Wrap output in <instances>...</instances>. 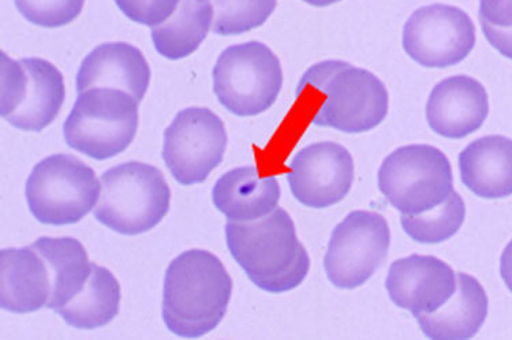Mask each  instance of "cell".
I'll return each instance as SVG.
<instances>
[{
  "instance_id": "6da1fadb",
  "label": "cell",
  "mask_w": 512,
  "mask_h": 340,
  "mask_svg": "<svg viewBox=\"0 0 512 340\" xmlns=\"http://www.w3.org/2000/svg\"><path fill=\"white\" fill-rule=\"evenodd\" d=\"M231 294L233 279L215 254L186 250L171 261L164 275V324L179 338H201L222 323Z\"/></svg>"
},
{
  "instance_id": "7a4b0ae2",
  "label": "cell",
  "mask_w": 512,
  "mask_h": 340,
  "mask_svg": "<svg viewBox=\"0 0 512 340\" xmlns=\"http://www.w3.org/2000/svg\"><path fill=\"white\" fill-rule=\"evenodd\" d=\"M224 234L235 263L265 293L297 289L309 274V254L298 241L293 219L283 208L254 222H227Z\"/></svg>"
},
{
  "instance_id": "3957f363",
  "label": "cell",
  "mask_w": 512,
  "mask_h": 340,
  "mask_svg": "<svg viewBox=\"0 0 512 340\" xmlns=\"http://www.w3.org/2000/svg\"><path fill=\"white\" fill-rule=\"evenodd\" d=\"M100 185L102 193L93 216L114 233L127 237L148 233L170 211V186L151 164H119L104 171Z\"/></svg>"
},
{
  "instance_id": "277c9868",
  "label": "cell",
  "mask_w": 512,
  "mask_h": 340,
  "mask_svg": "<svg viewBox=\"0 0 512 340\" xmlns=\"http://www.w3.org/2000/svg\"><path fill=\"white\" fill-rule=\"evenodd\" d=\"M140 103L121 89L91 88L78 93L63 123L67 147L97 162L115 158L137 136Z\"/></svg>"
},
{
  "instance_id": "5b68a950",
  "label": "cell",
  "mask_w": 512,
  "mask_h": 340,
  "mask_svg": "<svg viewBox=\"0 0 512 340\" xmlns=\"http://www.w3.org/2000/svg\"><path fill=\"white\" fill-rule=\"evenodd\" d=\"M213 93L230 114L257 117L274 106L283 88V69L275 52L261 41L223 50L212 70Z\"/></svg>"
},
{
  "instance_id": "8992f818",
  "label": "cell",
  "mask_w": 512,
  "mask_h": 340,
  "mask_svg": "<svg viewBox=\"0 0 512 340\" xmlns=\"http://www.w3.org/2000/svg\"><path fill=\"white\" fill-rule=\"evenodd\" d=\"M102 185L76 156L56 153L41 160L26 179L25 198L33 218L47 226L81 222L99 203Z\"/></svg>"
},
{
  "instance_id": "52a82bcc",
  "label": "cell",
  "mask_w": 512,
  "mask_h": 340,
  "mask_svg": "<svg viewBox=\"0 0 512 340\" xmlns=\"http://www.w3.org/2000/svg\"><path fill=\"white\" fill-rule=\"evenodd\" d=\"M377 183L402 215L416 216L439 207L454 192L450 160L432 145H405L381 163Z\"/></svg>"
},
{
  "instance_id": "ba28073f",
  "label": "cell",
  "mask_w": 512,
  "mask_h": 340,
  "mask_svg": "<svg viewBox=\"0 0 512 340\" xmlns=\"http://www.w3.org/2000/svg\"><path fill=\"white\" fill-rule=\"evenodd\" d=\"M391 230L384 216L354 211L332 230L324 269L328 280L342 290L364 286L387 259Z\"/></svg>"
},
{
  "instance_id": "9c48e42d",
  "label": "cell",
  "mask_w": 512,
  "mask_h": 340,
  "mask_svg": "<svg viewBox=\"0 0 512 340\" xmlns=\"http://www.w3.org/2000/svg\"><path fill=\"white\" fill-rule=\"evenodd\" d=\"M163 137L164 163L182 186L207 181L223 162L229 143L222 119L205 107L179 111Z\"/></svg>"
},
{
  "instance_id": "30bf717a",
  "label": "cell",
  "mask_w": 512,
  "mask_h": 340,
  "mask_svg": "<svg viewBox=\"0 0 512 340\" xmlns=\"http://www.w3.org/2000/svg\"><path fill=\"white\" fill-rule=\"evenodd\" d=\"M476 41V26L469 14L444 3L420 7L403 25V50L426 69L459 65L472 54Z\"/></svg>"
},
{
  "instance_id": "8fae6325",
  "label": "cell",
  "mask_w": 512,
  "mask_h": 340,
  "mask_svg": "<svg viewBox=\"0 0 512 340\" xmlns=\"http://www.w3.org/2000/svg\"><path fill=\"white\" fill-rule=\"evenodd\" d=\"M323 103L313 125L347 134L368 133L387 118L390 96L384 82L369 70L347 65L325 82Z\"/></svg>"
},
{
  "instance_id": "7c38bea8",
  "label": "cell",
  "mask_w": 512,
  "mask_h": 340,
  "mask_svg": "<svg viewBox=\"0 0 512 340\" xmlns=\"http://www.w3.org/2000/svg\"><path fill=\"white\" fill-rule=\"evenodd\" d=\"M287 174L295 200L312 209L330 208L345 200L354 182L351 153L332 141L310 144L295 153Z\"/></svg>"
},
{
  "instance_id": "4fadbf2b",
  "label": "cell",
  "mask_w": 512,
  "mask_h": 340,
  "mask_svg": "<svg viewBox=\"0 0 512 340\" xmlns=\"http://www.w3.org/2000/svg\"><path fill=\"white\" fill-rule=\"evenodd\" d=\"M454 269L435 256L396 260L388 269L386 289L395 306L414 317L431 315L443 308L457 291Z\"/></svg>"
},
{
  "instance_id": "5bb4252c",
  "label": "cell",
  "mask_w": 512,
  "mask_h": 340,
  "mask_svg": "<svg viewBox=\"0 0 512 340\" xmlns=\"http://www.w3.org/2000/svg\"><path fill=\"white\" fill-rule=\"evenodd\" d=\"M489 115L487 89L476 78L452 76L432 89L425 118L433 133L463 140L480 130Z\"/></svg>"
},
{
  "instance_id": "9a60e30c",
  "label": "cell",
  "mask_w": 512,
  "mask_h": 340,
  "mask_svg": "<svg viewBox=\"0 0 512 340\" xmlns=\"http://www.w3.org/2000/svg\"><path fill=\"white\" fill-rule=\"evenodd\" d=\"M151 77V67L137 47L125 41H114L100 44L82 59L76 88L78 93L91 88L121 89L141 103Z\"/></svg>"
},
{
  "instance_id": "2e32d148",
  "label": "cell",
  "mask_w": 512,
  "mask_h": 340,
  "mask_svg": "<svg viewBox=\"0 0 512 340\" xmlns=\"http://www.w3.org/2000/svg\"><path fill=\"white\" fill-rule=\"evenodd\" d=\"M51 276L46 261L32 246L0 252V306L14 315L47 308Z\"/></svg>"
},
{
  "instance_id": "e0dca14e",
  "label": "cell",
  "mask_w": 512,
  "mask_h": 340,
  "mask_svg": "<svg viewBox=\"0 0 512 340\" xmlns=\"http://www.w3.org/2000/svg\"><path fill=\"white\" fill-rule=\"evenodd\" d=\"M278 179L261 177L259 168L237 167L227 171L212 189V201L227 222L249 223L265 218L278 208Z\"/></svg>"
},
{
  "instance_id": "ac0fdd59",
  "label": "cell",
  "mask_w": 512,
  "mask_h": 340,
  "mask_svg": "<svg viewBox=\"0 0 512 340\" xmlns=\"http://www.w3.org/2000/svg\"><path fill=\"white\" fill-rule=\"evenodd\" d=\"M458 162L463 185L477 197L500 200L512 196L511 138H477L463 149Z\"/></svg>"
},
{
  "instance_id": "d6986e66",
  "label": "cell",
  "mask_w": 512,
  "mask_h": 340,
  "mask_svg": "<svg viewBox=\"0 0 512 340\" xmlns=\"http://www.w3.org/2000/svg\"><path fill=\"white\" fill-rule=\"evenodd\" d=\"M457 291L443 308L431 315L417 316L425 336L433 340L472 339L488 317L487 291L473 276L459 272Z\"/></svg>"
},
{
  "instance_id": "ffe728a7",
  "label": "cell",
  "mask_w": 512,
  "mask_h": 340,
  "mask_svg": "<svg viewBox=\"0 0 512 340\" xmlns=\"http://www.w3.org/2000/svg\"><path fill=\"white\" fill-rule=\"evenodd\" d=\"M29 76L25 102L5 118L21 132L40 133L61 114L66 99L65 77L54 63L41 58L20 59Z\"/></svg>"
},
{
  "instance_id": "44dd1931",
  "label": "cell",
  "mask_w": 512,
  "mask_h": 340,
  "mask_svg": "<svg viewBox=\"0 0 512 340\" xmlns=\"http://www.w3.org/2000/svg\"><path fill=\"white\" fill-rule=\"evenodd\" d=\"M46 261L51 276V298L48 309L56 310L70 304L84 290L92 264L87 249L76 238L41 237L31 245Z\"/></svg>"
},
{
  "instance_id": "7402d4cb",
  "label": "cell",
  "mask_w": 512,
  "mask_h": 340,
  "mask_svg": "<svg viewBox=\"0 0 512 340\" xmlns=\"http://www.w3.org/2000/svg\"><path fill=\"white\" fill-rule=\"evenodd\" d=\"M212 0H181L170 20L151 29L153 47L168 61H181L200 48L213 25Z\"/></svg>"
},
{
  "instance_id": "603a6c76",
  "label": "cell",
  "mask_w": 512,
  "mask_h": 340,
  "mask_svg": "<svg viewBox=\"0 0 512 340\" xmlns=\"http://www.w3.org/2000/svg\"><path fill=\"white\" fill-rule=\"evenodd\" d=\"M121 286L110 269L92 264L84 290L70 304L54 310L69 327L97 330L106 327L119 313Z\"/></svg>"
},
{
  "instance_id": "cb8c5ba5",
  "label": "cell",
  "mask_w": 512,
  "mask_h": 340,
  "mask_svg": "<svg viewBox=\"0 0 512 340\" xmlns=\"http://www.w3.org/2000/svg\"><path fill=\"white\" fill-rule=\"evenodd\" d=\"M466 219V204L455 192L439 207L416 216H401L402 229L417 244L439 245L462 229Z\"/></svg>"
},
{
  "instance_id": "d4e9b609",
  "label": "cell",
  "mask_w": 512,
  "mask_h": 340,
  "mask_svg": "<svg viewBox=\"0 0 512 340\" xmlns=\"http://www.w3.org/2000/svg\"><path fill=\"white\" fill-rule=\"evenodd\" d=\"M212 32L239 36L260 28L275 13L278 0H212Z\"/></svg>"
},
{
  "instance_id": "484cf974",
  "label": "cell",
  "mask_w": 512,
  "mask_h": 340,
  "mask_svg": "<svg viewBox=\"0 0 512 340\" xmlns=\"http://www.w3.org/2000/svg\"><path fill=\"white\" fill-rule=\"evenodd\" d=\"M87 0H14L18 13L32 25L58 29L77 20Z\"/></svg>"
},
{
  "instance_id": "4316f807",
  "label": "cell",
  "mask_w": 512,
  "mask_h": 340,
  "mask_svg": "<svg viewBox=\"0 0 512 340\" xmlns=\"http://www.w3.org/2000/svg\"><path fill=\"white\" fill-rule=\"evenodd\" d=\"M29 91V76L21 61H14L6 52L0 54V114H14L25 102Z\"/></svg>"
},
{
  "instance_id": "83f0119b",
  "label": "cell",
  "mask_w": 512,
  "mask_h": 340,
  "mask_svg": "<svg viewBox=\"0 0 512 340\" xmlns=\"http://www.w3.org/2000/svg\"><path fill=\"white\" fill-rule=\"evenodd\" d=\"M119 11L134 24L156 28L170 20L181 0H114Z\"/></svg>"
},
{
  "instance_id": "f1b7e54d",
  "label": "cell",
  "mask_w": 512,
  "mask_h": 340,
  "mask_svg": "<svg viewBox=\"0 0 512 340\" xmlns=\"http://www.w3.org/2000/svg\"><path fill=\"white\" fill-rule=\"evenodd\" d=\"M347 65H349V63L343 61H324L309 67L304 73V76H302L300 84H298L295 97L298 99V97L305 91H308V89L321 93L325 82L330 80L336 72H339L340 69H343V67Z\"/></svg>"
},
{
  "instance_id": "f546056e",
  "label": "cell",
  "mask_w": 512,
  "mask_h": 340,
  "mask_svg": "<svg viewBox=\"0 0 512 340\" xmlns=\"http://www.w3.org/2000/svg\"><path fill=\"white\" fill-rule=\"evenodd\" d=\"M478 17L495 28H512V0H480Z\"/></svg>"
},
{
  "instance_id": "4dcf8cb0",
  "label": "cell",
  "mask_w": 512,
  "mask_h": 340,
  "mask_svg": "<svg viewBox=\"0 0 512 340\" xmlns=\"http://www.w3.org/2000/svg\"><path fill=\"white\" fill-rule=\"evenodd\" d=\"M481 29L491 47L512 61V28H495L481 22Z\"/></svg>"
},
{
  "instance_id": "1f68e13d",
  "label": "cell",
  "mask_w": 512,
  "mask_h": 340,
  "mask_svg": "<svg viewBox=\"0 0 512 340\" xmlns=\"http://www.w3.org/2000/svg\"><path fill=\"white\" fill-rule=\"evenodd\" d=\"M500 275H502L504 285L512 293V239L500 257Z\"/></svg>"
},
{
  "instance_id": "d6a6232c",
  "label": "cell",
  "mask_w": 512,
  "mask_h": 340,
  "mask_svg": "<svg viewBox=\"0 0 512 340\" xmlns=\"http://www.w3.org/2000/svg\"><path fill=\"white\" fill-rule=\"evenodd\" d=\"M301 2L306 3V5L319 7V9H323V7H330L332 5H336V3L342 2V0H301Z\"/></svg>"
}]
</instances>
